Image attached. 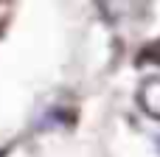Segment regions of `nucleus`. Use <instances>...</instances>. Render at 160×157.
Listing matches in <instances>:
<instances>
[{"mask_svg":"<svg viewBox=\"0 0 160 157\" xmlns=\"http://www.w3.org/2000/svg\"><path fill=\"white\" fill-rule=\"evenodd\" d=\"M138 104L149 118L160 121V76L143 79V84L138 87Z\"/></svg>","mask_w":160,"mask_h":157,"instance_id":"nucleus-1","label":"nucleus"}]
</instances>
